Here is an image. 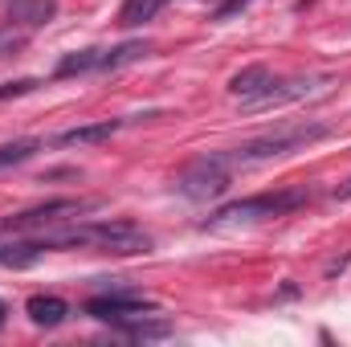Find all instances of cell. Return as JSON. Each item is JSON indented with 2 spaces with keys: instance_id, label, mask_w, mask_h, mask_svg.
<instances>
[{
  "instance_id": "cell-19",
  "label": "cell",
  "mask_w": 351,
  "mask_h": 347,
  "mask_svg": "<svg viewBox=\"0 0 351 347\" xmlns=\"http://www.w3.org/2000/svg\"><path fill=\"white\" fill-rule=\"evenodd\" d=\"M4 315H8V307H4V302H0V327H4Z\"/></svg>"
},
{
  "instance_id": "cell-12",
  "label": "cell",
  "mask_w": 351,
  "mask_h": 347,
  "mask_svg": "<svg viewBox=\"0 0 351 347\" xmlns=\"http://www.w3.org/2000/svg\"><path fill=\"white\" fill-rule=\"evenodd\" d=\"M147 49H152L147 41H127V45H119V49H106V53H102V70H123V66L147 58Z\"/></svg>"
},
{
  "instance_id": "cell-16",
  "label": "cell",
  "mask_w": 351,
  "mask_h": 347,
  "mask_svg": "<svg viewBox=\"0 0 351 347\" xmlns=\"http://www.w3.org/2000/svg\"><path fill=\"white\" fill-rule=\"evenodd\" d=\"M254 0H221L217 8H213V21H229V16H237V12H245Z\"/></svg>"
},
{
  "instance_id": "cell-6",
  "label": "cell",
  "mask_w": 351,
  "mask_h": 347,
  "mask_svg": "<svg viewBox=\"0 0 351 347\" xmlns=\"http://www.w3.org/2000/svg\"><path fill=\"white\" fill-rule=\"evenodd\" d=\"M119 127H123V119H102V123H86V127L62 131L53 143H58V147H94V143H106Z\"/></svg>"
},
{
  "instance_id": "cell-5",
  "label": "cell",
  "mask_w": 351,
  "mask_h": 347,
  "mask_svg": "<svg viewBox=\"0 0 351 347\" xmlns=\"http://www.w3.org/2000/svg\"><path fill=\"white\" fill-rule=\"evenodd\" d=\"M4 16H8V25L41 29L58 16V0H4Z\"/></svg>"
},
{
  "instance_id": "cell-15",
  "label": "cell",
  "mask_w": 351,
  "mask_h": 347,
  "mask_svg": "<svg viewBox=\"0 0 351 347\" xmlns=\"http://www.w3.org/2000/svg\"><path fill=\"white\" fill-rule=\"evenodd\" d=\"M37 86H41L37 78H16V82H4L0 86V98H21V94H33Z\"/></svg>"
},
{
  "instance_id": "cell-1",
  "label": "cell",
  "mask_w": 351,
  "mask_h": 347,
  "mask_svg": "<svg viewBox=\"0 0 351 347\" xmlns=\"http://www.w3.org/2000/svg\"><path fill=\"white\" fill-rule=\"evenodd\" d=\"M311 200V188H286V192H262V196H245V200H233L225 208H217L204 225L208 229H225V225H254V221H269V217H282L298 204Z\"/></svg>"
},
{
  "instance_id": "cell-7",
  "label": "cell",
  "mask_w": 351,
  "mask_h": 347,
  "mask_svg": "<svg viewBox=\"0 0 351 347\" xmlns=\"http://www.w3.org/2000/svg\"><path fill=\"white\" fill-rule=\"evenodd\" d=\"M25 311H29V319H33L37 327H58V323H66L70 302L58 298V294H33V298L25 302Z\"/></svg>"
},
{
  "instance_id": "cell-18",
  "label": "cell",
  "mask_w": 351,
  "mask_h": 347,
  "mask_svg": "<svg viewBox=\"0 0 351 347\" xmlns=\"http://www.w3.org/2000/svg\"><path fill=\"white\" fill-rule=\"evenodd\" d=\"M335 200H351V180H348V184H339V188H335Z\"/></svg>"
},
{
  "instance_id": "cell-4",
  "label": "cell",
  "mask_w": 351,
  "mask_h": 347,
  "mask_svg": "<svg viewBox=\"0 0 351 347\" xmlns=\"http://www.w3.org/2000/svg\"><path fill=\"white\" fill-rule=\"evenodd\" d=\"M156 311L152 298H139V294H98L86 302V315L90 319H102V323H123V319H139Z\"/></svg>"
},
{
  "instance_id": "cell-14",
  "label": "cell",
  "mask_w": 351,
  "mask_h": 347,
  "mask_svg": "<svg viewBox=\"0 0 351 347\" xmlns=\"http://www.w3.org/2000/svg\"><path fill=\"white\" fill-rule=\"evenodd\" d=\"M123 331L135 335V339H160V335H168L172 327H168V323H135V319H123Z\"/></svg>"
},
{
  "instance_id": "cell-10",
  "label": "cell",
  "mask_w": 351,
  "mask_h": 347,
  "mask_svg": "<svg viewBox=\"0 0 351 347\" xmlns=\"http://www.w3.org/2000/svg\"><path fill=\"white\" fill-rule=\"evenodd\" d=\"M102 53L106 49H78L70 58L58 62V78H70V74H90V70H102Z\"/></svg>"
},
{
  "instance_id": "cell-13",
  "label": "cell",
  "mask_w": 351,
  "mask_h": 347,
  "mask_svg": "<svg viewBox=\"0 0 351 347\" xmlns=\"http://www.w3.org/2000/svg\"><path fill=\"white\" fill-rule=\"evenodd\" d=\"M41 152V139H12V143H0V172L4 168H16L25 160H33Z\"/></svg>"
},
{
  "instance_id": "cell-8",
  "label": "cell",
  "mask_w": 351,
  "mask_h": 347,
  "mask_svg": "<svg viewBox=\"0 0 351 347\" xmlns=\"http://www.w3.org/2000/svg\"><path fill=\"white\" fill-rule=\"evenodd\" d=\"M49 246H45V237H21V241H4L0 246V265H8V270H25V265H33V261L41 258Z\"/></svg>"
},
{
  "instance_id": "cell-3",
  "label": "cell",
  "mask_w": 351,
  "mask_h": 347,
  "mask_svg": "<svg viewBox=\"0 0 351 347\" xmlns=\"http://www.w3.org/2000/svg\"><path fill=\"white\" fill-rule=\"evenodd\" d=\"M176 192L196 200V204H208V200L225 196L229 192V156H196L176 176Z\"/></svg>"
},
{
  "instance_id": "cell-2",
  "label": "cell",
  "mask_w": 351,
  "mask_h": 347,
  "mask_svg": "<svg viewBox=\"0 0 351 347\" xmlns=\"http://www.w3.org/2000/svg\"><path fill=\"white\" fill-rule=\"evenodd\" d=\"M331 127L327 123H298V127H282V131H269L258 135L250 143H241L237 152H229V164H262V160H278V156H290L298 147H311L319 139H327Z\"/></svg>"
},
{
  "instance_id": "cell-9",
  "label": "cell",
  "mask_w": 351,
  "mask_h": 347,
  "mask_svg": "<svg viewBox=\"0 0 351 347\" xmlns=\"http://www.w3.org/2000/svg\"><path fill=\"white\" fill-rule=\"evenodd\" d=\"M269 82H274L269 66H245V70H237V74L229 78V94L241 98V102H250V98H258L262 90H269Z\"/></svg>"
},
{
  "instance_id": "cell-17",
  "label": "cell",
  "mask_w": 351,
  "mask_h": 347,
  "mask_svg": "<svg viewBox=\"0 0 351 347\" xmlns=\"http://www.w3.org/2000/svg\"><path fill=\"white\" fill-rule=\"evenodd\" d=\"M21 45H25V33H12V25H8V29L0 33V58H4V53H16Z\"/></svg>"
},
{
  "instance_id": "cell-11",
  "label": "cell",
  "mask_w": 351,
  "mask_h": 347,
  "mask_svg": "<svg viewBox=\"0 0 351 347\" xmlns=\"http://www.w3.org/2000/svg\"><path fill=\"white\" fill-rule=\"evenodd\" d=\"M160 8H164V0H123V8H119V25H123V29H135V25L152 21Z\"/></svg>"
}]
</instances>
